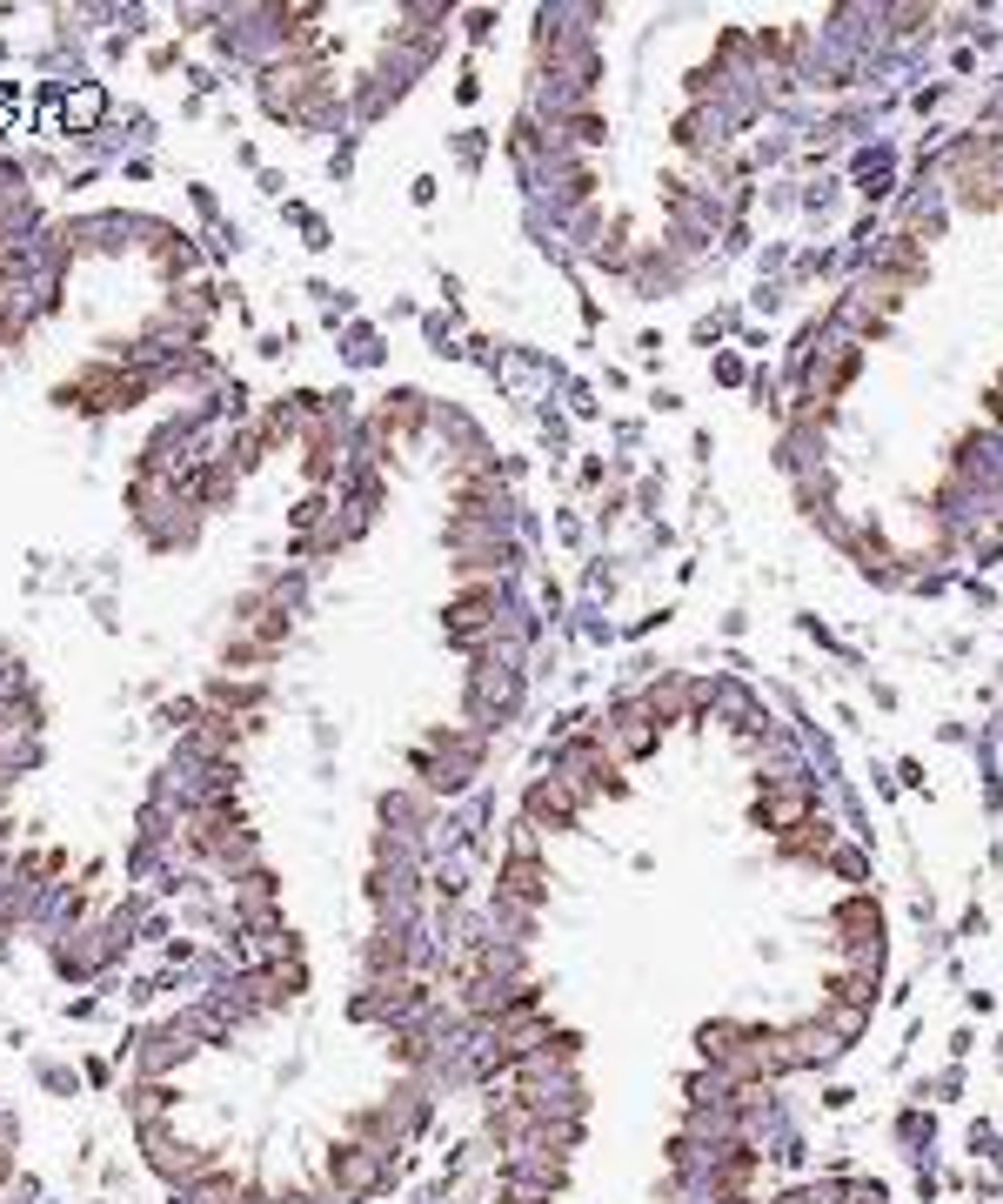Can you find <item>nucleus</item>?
I'll return each mask as SVG.
<instances>
[{"label": "nucleus", "mask_w": 1003, "mask_h": 1204, "mask_svg": "<svg viewBox=\"0 0 1003 1204\" xmlns=\"http://www.w3.org/2000/svg\"><path fill=\"white\" fill-rule=\"evenodd\" d=\"M148 388H154V375H134V368H115V361H87L81 375H67V382L54 388V409L108 416V409H134Z\"/></svg>", "instance_id": "1"}, {"label": "nucleus", "mask_w": 1003, "mask_h": 1204, "mask_svg": "<svg viewBox=\"0 0 1003 1204\" xmlns=\"http://www.w3.org/2000/svg\"><path fill=\"white\" fill-rule=\"evenodd\" d=\"M495 616H502V589L488 576V583H462V596L442 609V629H449L455 650H482L495 636Z\"/></svg>", "instance_id": "2"}, {"label": "nucleus", "mask_w": 1003, "mask_h": 1204, "mask_svg": "<svg viewBox=\"0 0 1003 1204\" xmlns=\"http://www.w3.org/2000/svg\"><path fill=\"white\" fill-rule=\"evenodd\" d=\"M421 421H428V395H421V388H388L382 409H375V421H368V435H375V449H388V442L415 435Z\"/></svg>", "instance_id": "3"}, {"label": "nucleus", "mask_w": 1003, "mask_h": 1204, "mask_svg": "<svg viewBox=\"0 0 1003 1204\" xmlns=\"http://www.w3.org/2000/svg\"><path fill=\"white\" fill-rule=\"evenodd\" d=\"M576 810H583V789H576L569 777H542V783L529 789V817H535V823L569 830V823H576Z\"/></svg>", "instance_id": "4"}, {"label": "nucleus", "mask_w": 1003, "mask_h": 1204, "mask_svg": "<svg viewBox=\"0 0 1003 1204\" xmlns=\"http://www.w3.org/2000/svg\"><path fill=\"white\" fill-rule=\"evenodd\" d=\"M208 703H215L221 717L254 722V710L268 703V683H235V676H215V683H208Z\"/></svg>", "instance_id": "5"}, {"label": "nucleus", "mask_w": 1003, "mask_h": 1204, "mask_svg": "<svg viewBox=\"0 0 1003 1204\" xmlns=\"http://www.w3.org/2000/svg\"><path fill=\"white\" fill-rule=\"evenodd\" d=\"M335 1185H342L349 1198H361V1191H375V1185H382V1164H375L361 1144H342V1151H335Z\"/></svg>", "instance_id": "6"}, {"label": "nucleus", "mask_w": 1003, "mask_h": 1204, "mask_svg": "<svg viewBox=\"0 0 1003 1204\" xmlns=\"http://www.w3.org/2000/svg\"><path fill=\"white\" fill-rule=\"evenodd\" d=\"M542 884H549V877H542V863H535V856H509V863H502V897L542 903Z\"/></svg>", "instance_id": "7"}, {"label": "nucleus", "mask_w": 1003, "mask_h": 1204, "mask_svg": "<svg viewBox=\"0 0 1003 1204\" xmlns=\"http://www.w3.org/2000/svg\"><path fill=\"white\" fill-rule=\"evenodd\" d=\"M101 108H108V94H101V87H74V94H67V127H94V120H101Z\"/></svg>", "instance_id": "8"}, {"label": "nucleus", "mask_w": 1003, "mask_h": 1204, "mask_svg": "<svg viewBox=\"0 0 1003 1204\" xmlns=\"http://www.w3.org/2000/svg\"><path fill=\"white\" fill-rule=\"evenodd\" d=\"M194 722H201V703H187V696H181V703H161V729H181V736H187Z\"/></svg>", "instance_id": "9"}]
</instances>
